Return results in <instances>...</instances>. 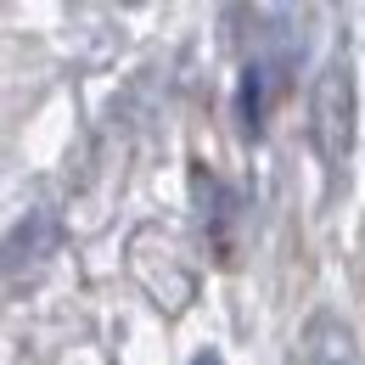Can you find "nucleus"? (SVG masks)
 Here are the masks:
<instances>
[{"label": "nucleus", "mask_w": 365, "mask_h": 365, "mask_svg": "<svg viewBox=\"0 0 365 365\" xmlns=\"http://www.w3.org/2000/svg\"><path fill=\"white\" fill-rule=\"evenodd\" d=\"M349 146H354V68H349V56H337L315 85V152L337 175Z\"/></svg>", "instance_id": "nucleus-1"}, {"label": "nucleus", "mask_w": 365, "mask_h": 365, "mask_svg": "<svg viewBox=\"0 0 365 365\" xmlns=\"http://www.w3.org/2000/svg\"><path fill=\"white\" fill-rule=\"evenodd\" d=\"M51 242H56V214H51V208H34L23 225L0 242V275L17 270V264H29V259H40Z\"/></svg>", "instance_id": "nucleus-3"}, {"label": "nucleus", "mask_w": 365, "mask_h": 365, "mask_svg": "<svg viewBox=\"0 0 365 365\" xmlns=\"http://www.w3.org/2000/svg\"><path fill=\"white\" fill-rule=\"evenodd\" d=\"M298 365H354V337H349V326L337 315H315L304 326Z\"/></svg>", "instance_id": "nucleus-2"}, {"label": "nucleus", "mask_w": 365, "mask_h": 365, "mask_svg": "<svg viewBox=\"0 0 365 365\" xmlns=\"http://www.w3.org/2000/svg\"><path fill=\"white\" fill-rule=\"evenodd\" d=\"M191 365H225V360H220V354H197Z\"/></svg>", "instance_id": "nucleus-4"}]
</instances>
